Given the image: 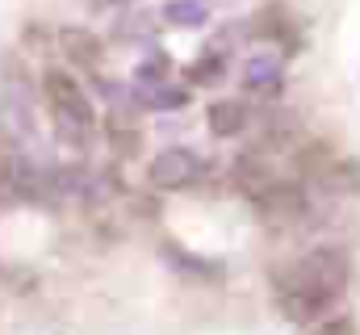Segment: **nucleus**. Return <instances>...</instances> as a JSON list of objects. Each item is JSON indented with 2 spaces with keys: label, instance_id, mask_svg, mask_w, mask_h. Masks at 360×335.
<instances>
[{
  "label": "nucleus",
  "instance_id": "1",
  "mask_svg": "<svg viewBox=\"0 0 360 335\" xmlns=\"http://www.w3.org/2000/svg\"><path fill=\"white\" fill-rule=\"evenodd\" d=\"M348 255L340 248L306 251L293 268L276 277V302L289 323H319L348 285Z\"/></svg>",
  "mask_w": 360,
  "mask_h": 335
},
{
  "label": "nucleus",
  "instance_id": "2",
  "mask_svg": "<svg viewBox=\"0 0 360 335\" xmlns=\"http://www.w3.org/2000/svg\"><path fill=\"white\" fill-rule=\"evenodd\" d=\"M42 84H46V101H51V113H55V130H59V139H63L68 147L84 151V147L92 143V130H96V113H92L84 88L72 80V76H63L59 68H51Z\"/></svg>",
  "mask_w": 360,
  "mask_h": 335
},
{
  "label": "nucleus",
  "instance_id": "3",
  "mask_svg": "<svg viewBox=\"0 0 360 335\" xmlns=\"http://www.w3.org/2000/svg\"><path fill=\"white\" fill-rule=\"evenodd\" d=\"M201 176V160L188 147H164L151 160V184L155 189H188Z\"/></svg>",
  "mask_w": 360,
  "mask_h": 335
},
{
  "label": "nucleus",
  "instance_id": "4",
  "mask_svg": "<svg viewBox=\"0 0 360 335\" xmlns=\"http://www.w3.org/2000/svg\"><path fill=\"white\" fill-rule=\"evenodd\" d=\"M256 210H260L264 218H276V222L302 218V214H306V193H302L293 180H272L269 189L256 197Z\"/></svg>",
  "mask_w": 360,
  "mask_h": 335
},
{
  "label": "nucleus",
  "instance_id": "5",
  "mask_svg": "<svg viewBox=\"0 0 360 335\" xmlns=\"http://www.w3.org/2000/svg\"><path fill=\"white\" fill-rule=\"evenodd\" d=\"M231 176H235V184H239L252 201H256L272 180H276V176H272V168H269V160H264L260 151H243V156L235 160V168H231Z\"/></svg>",
  "mask_w": 360,
  "mask_h": 335
},
{
  "label": "nucleus",
  "instance_id": "6",
  "mask_svg": "<svg viewBox=\"0 0 360 335\" xmlns=\"http://www.w3.org/2000/svg\"><path fill=\"white\" fill-rule=\"evenodd\" d=\"M59 46H63V55H68L72 63H80V68H96V63H101V55H105L101 38L89 34V30H80V25L59 30Z\"/></svg>",
  "mask_w": 360,
  "mask_h": 335
},
{
  "label": "nucleus",
  "instance_id": "7",
  "mask_svg": "<svg viewBox=\"0 0 360 335\" xmlns=\"http://www.w3.org/2000/svg\"><path fill=\"white\" fill-rule=\"evenodd\" d=\"M243 84L260 96H272L281 92V59L276 55H252L248 68H243Z\"/></svg>",
  "mask_w": 360,
  "mask_h": 335
},
{
  "label": "nucleus",
  "instance_id": "8",
  "mask_svg": "<svg viewBox=\"0 0 360 335\" xmlns=\"http://www.w3.org/2000/svg\"><path fill=\"white\" fill-rule=\"evenodd\" d=\"M205 122H210V134L231 139V134H239L248 126V109H243V101H214L205 109Z\"/></svg>",
  "mask_w": 360,
  "mask_h": 335
},
{
  "label": "nucleus",
  "instance_id": "9",
  "mask_svg": "<svg viewBox=\"0 0 360 335\" xmlns=\"http://www.w3.org/2000/svg\"><path fill=\"white\" fill-rule=\"evenodd\" d=\"M160 255H164L176 272H184V277H205V281H214V277L222 272L218 264H210V260H201V255H188V251H180L176 244H164V248H160Z\"/></svg>",
  "mask_w": 360,
  "mask_h": 335
},
{
  "label": "nucleus",
  "instance_id": "10",
  "mask_svg": "<svg viewBox=\"0 0 360 335\" xmlns=\"http://www.w3.org/2000/svg\"><path fill=\"white\" fill-rule=\"evenodd\" d=\"M205 17H210L205 0H168V4H164V21H172V25H180V30L205 25Z\"/></svg>",
  "mask_w": 360,
  "mask_h": 335
},
{
  "label": "nucleus",
  "instance_id": "11",
  "mask_svg": "<svg viewBox=\"0 0 360 335\" xmlns=\"http://www.w3.org/2000/svg\"><path fill=\"white\" fill-rule=\"evenodd\" d=\"M143 105H151V109H184L188 92L184 88H168V84H155V88H143Z\"/></svg>",
  "mask_w": 360,
  "mask_h": 335
},
{
  "label": "nucleus",
  "instance_id": "12",
  "mask_svg": "<svg viewBox=\"0 0 360 335\" xmlns=\"http://www.w3.org/2000/svg\"><path fill=\"white\" fill-rule=\"evenodd\" d=\"M222 72H226L222 55H218V51H205V55L188 68V80H193V84H218V80H222Z\"/></svg>",
  "mask_w": 360,
  "mask_h": 335
},
{
  "label": "nucleus",
  "instance_id": "13",
  "mask_svg": "<svg viewBox=\"0 0 360 335\" xmlns=\"http://www.w3.org/2000/svg\"><path fill=\"white\" fill-rule=\"evenodd\" d=\"M323 180L335 193H360V164H331L323 172Z\"/></svg>",
  "mask_w": 360,
  "mask_h": 335
},
{
  "label": "nucleus",
  "instance_id": "14",
  "mask_svg": "<svg viewBox=\"0 0 360 335\" xmlns=\"http://www.w3.org/2000/svg\"><path fill=\"white\" fill-rule=\"evenodd\" d=\"M168 55H147L139 68H134V80L143 84V88H155V84H164V76H168Z\"/></svg>",
  "mask_w": 360,
  "mask_h": 335
},
{
  "label": "nucleus",
  "instance_id": "15",
  "mask_svg": "<svg viewBox=\"0 0 360 335\" xmlns=\"http://www.w3.org/2000/svg\"><path fill=\"white\" fill-rule=\"evenodd\" d=\"M155 34V21H151V13H134V17H126V21H117V38H151Z\"/></svg>",
  "mask_w": 360,
  "mask_h": 335
},
{
  "label": "nucleus",
  "instance_id": "16",
  "mask_svg": "<svg viewBox=\"0 0 360 335\" xmlns=\"http://www.w3.org/2000/svg\"><path fill=\"white\" fill-rule=\"evenodd\" d=\"M109 139H113V147H117V156H134L139 151V134L134 130H126L117 118L109 122Z\"/></svg>",
  "mask_w": 360,
  "mask_h": 335
},
{
  "label": "nucleus",
  "instance_id": "17",
  "mask_svg": "<svg viewBox=\"0 0 360 335\" xmlns=\"http://www.w3.org/2000/svg\"><path fill=\"white\" fill-rule=\"evenodd\" d=\"M310 335H352V319H348V315H335V319L319 323Z\"/></svg>",
  "mask_w": 360,
  "mask_h": 335
},
{
  "label": "nucleus",
  "instance_id": "18",
  "mask_svg": "<svg viewBox=\"0 0 360 335\" xmlns=\"http://www.w3.org/2000/svg\"><path fill=\"white\" fill-rule=\"evenodd\" d=\"M96 4H122V0H96Z\"/></svg>",
  "mask_w": 360,
  "mask_h": 335
}]
</instances>
